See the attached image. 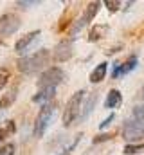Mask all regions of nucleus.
<instances>
[{"label": "nucleus", "instance_id": "15", "mask_svg": "<svg viewBox=\"0 0 144 155\" xmlns=\"http://www.w3.org/2000/svg\"><path fill=\"white\" fill-rule=\"evenodd\" d=\"M106 71H108V63H99L94 71H92V74H90V81L92 83H101L105 78H106Z\"/></svg>", "mask_w": 144, "mask_h": 155}, {"label": "nucleus", "instance_id": "20", "mask_svg": "<svg viewBox=\"0 0 144 155\" xmlns=\"http://www.w3.org/2000/svg\"><path fill=\"white\" fill-rule=\"evenodd\" d=\"M15 152H16V146L13 143H5L0 146V155H15Z\"/></svg>", "mask_w": 144, "mask_h": 155}, {"label": "nucleus", "instance_id": "4", "mask_svg": "<svg viewBox=\"0 0 144 155\" xmlns=\"http://www.w3.org/2000/svg\"><path fill=\"white\" fill-rule=\"evenodd\" d=\"M99 7H101V2H90L87 7H85V11H83V15L74 22V25H72V29H70V40L76 36V35H79L94 18H96V15L99 13Z\"/></svg>", "mask_w": 144, "mask_h": 155}, {"label": "nucleus", "instance_id": "3", "mask_svg": "<svg viewBox=\"0 0 144 155\" xmlns=\"http://www.w3.org/2000/svg\"><path fill=\"white\" fill-rule=\"evenodd\" d=\"M83 101H85V90H77L65 107L63 110V117H61V123L63 126H72L79 116H81V108H83Z\"/></svg>", "mask_w": 144, "mask_h": 155}, {"label": "nucleus", "instance_id": "17", "mask_svg": "<svg viewBox=\"0 0 144 155\" xmlns=\"http://www.w3.org/2000/svg\"><path fill=\"white\" fill-rule=\"evenodd\" d=\"M15 99H16V88H13V90L5 92V94L0 97V110H4V108H9V107L15 103Z\"/></svg>", "mask_w": 144, "mask_h": 155}, {"label": "nucleus", "instance_id": "12", "mask_svg": "<svg viewBox=\"0 0 144 155\" xmlns=\"http://www.w3.org/2000/svg\"><path fill=\"white\" fill-rule=\"evenodd\" d=\"M123 103V96H121V92L117 90V88H112L110 92H108L106 99H105V108H117L119 105Z\"/></svg>", "mask_w": 144, "mask_h": 155}, {"label": "nucleus", "instance_id": "1", "mask_svg": "<svg viewBox=\"0 0 144 155\" xmlns=\"http://www.w3.org/2000/svg\"><path fill=\"white\" fill-rule=\"evenodd\" d=\"M123 135L126 141H137V139L144 137V103L137 105L132 110L130 117L124 121Z\"/></svg>", "mask_w": 144, "mask_h": 155}, {"label": "nucleus", "instance_id": "8", "mask_svg": "<svg viewBox=\"0 0 144 155\" xmlns=\"http://www.w3.org/2000/svg\"><path fill=\"white\" fill-rule=\"evenodd\" d=\"M72 54H74V43H72V40H61L56 47H54V51H52V60L56 61V63H63V61H67V60H70Z\"/></svg>", "mask_w": 144, "mask_h": 155}, {"label": "nucleus", "instance_id": "5", "mask_svg": "<svg viewBox=\"0 0 144 155\" xmlns=\"http://www.w3.org/2000/svg\"><path fill=\"white\" fill-rule=\"evenodd\" d=\"M54 112H56V107H54L52 101L41 107L40 114L36 117L34 130H33L34 137H43V135H45V132H47V128H49V124H51V121H52V117H54Z\"/></svg>", "mask_w": 144, "mask_h": 155}, {"label": "nucleus", "instance_id": "11", "mask_svg": "<svg viewBox=\"0 0 144 155\" xmlns=\"http://www.w3.org/2000/svg\"><path fill=\"white\" fill-rule=\"evenodd\" d=\"M54 94H56V88H38V92L33 96V103H38L43 107V105L52 101Z\"/></svg>", "mask_w": 144, "mask_h": 155}, {"label": "nucleus", "instance_id": "10", "mask_svg": "<svg viewBox=\"0 0 144 155\" xmlns=\"http://www.w3.org/2000/svg\"><path fill=\"white\" fill-rule=\"evenodd\" d=\"M137 63H139L137 56L132 54L124 63H117V65H115V69H113V72H112V78H121V76H124V74H128V72H132V71L137 67Z\"/></svg>", "mask_w": 144, "mask_h": 155}, {"label": "nucleus", "instance_id": "19", "mask_svg": "<svg viewBox=\"0 0 144 155\" xmlns=\"http://www.w3.org/2000/svg\"><path fill=\"white\" fill-rule=\"evenodd\" d=\"M9 78H11V71L7 67H0V90L9 83Z\"/></svg>", "mask_w": 144, "mask_h": 155}, {"label": "nucleus", "instance_id": "2", "mask_svg": "<svg viewBox=\"0 0 144 155\" xmlns=\"http://www.w3.org/2000/svg\"><path fill=\"white\" fill-rule=\"evenodd\" d=\"M49 61H51L49 49H40L34 54L24 56L22 60H18V71L24 72V74H34L38 71H41Z\"/></svg>", "mask_w": 144, "mask_h": 155}, {"label": "nucleus", "instance_id": "23", "mask_svg": "<svg viewBox=\"0 0 144 155\" xmlns=\"http://www.w3.org/2000/svg\"><path fill=\"white\" fill-rule=\"evenodd\" d=\"M40 4V0H18L16 2V5H20V7H33V5H38Z\"/></svg>", "mask_w": 144, "mask_h": 155}, {"label": "nucleus", "instance_id": "21", "mask_svg": "<svg viewBox=\"0 0 144 155\" xmlns=\"http://www.w3.org/2000/svg\"><path fill=\"white\" fill-rule=\"evenodd\" d=\"M105 5L108 7V11H110V13H115V11H119V7L123 5V2H119V0H106V2H105Z\"/></svg>", "mask_w": 144, "mask_h": 155}, {"label": "nucleus", "instance_id": "16", "mask_svg": "<svg viewBox=\"0 0 144 155\" xmlns=\"http://www.w3.org/2000/svg\"><path fill=\"white\" fill-rule=\"evenodd\" d=\"M97 97H99V96H97V92L90 94L88 101H87V103L83 105V108H81V116H79V117H81V121H83V119H87V117L90 116V112L94 110V105L97 103Z\"/></svg>", "mask_w": 144, "mask_h": 155}, {"label": "nucleus", "instance_id": "9", "mask_svg": "<svg viewBox=\"0 0 144 155\" xmlns=\"http://www.w3.org/2000/svg\"><path fill=\"white\" fill-rule=\"evenodd\" d=\"M40 35H41L40 29H38V31H31V33H27L24 38H20L16 43H15V51H16L18 54H27L29 49L33 47V43L40 38Z\"/></svg>", "mask_w": 144, "mask_h": 155}, {"label": "nucleus", "instance_id": "22", "mask_svg": "<svg viewBox=\"0 0 144 155\" xmlns=\"http://www.w3.org/2000/svg\"><path fill=\"white\" fill-rule=\"evenodd\" d=\"M79 141H81V135H77V137H76V139L72 141L70 144H69V146H67V148H65V150H63L61 153H58V155H72V150H74V148L77 146V143H79Z\"/></svg>", "mask_w": 144, "mask_h": 155}, {"label": "nucleus", "instance_id": "14", "mask_svg": "<svg viewBox=\"0 0 144 155\" xmlns=\"http://www.w3.org/2000/svg\"><path fill=\"white\" fill-rule=\"evenodd\" d=\"M15 132H16V124H15V121L7 119V121L0 123V143L5 141L7 137H11Z\"/></svg>", "mask_w": 144, "mask_h": 155}, {"label": "nucleus", "instance_id": "13", "mask_svg": "<svg viewBox=\"0 0 144 155\" xmlns=\"http://www.w3.org/2000/svg\"><path fill=\"white\" fill-rule=\"evenodd\" d=\"M108 31H110V25L108 24H97L96 27H92V31L88 35V40L90 41H97V40L105 38L108 35Z\"/></svg>", "mask_w": 144, "mask_h": 155}, {"label": "nucleus", "instance_id": "25", "mask_svg": "<svg viewBox=\"0 0 144 155\" xmlns=\"http://www.w3.org/2000/svg\"><path fill=\"white\" fill-rule=\"evenodd\" d=\"M108 139H110V135H97V137L94 139V144H96V143H101V141H108Z\"/></svg>", "mask_w": 144, "mask_h": 155}, {"label": "nucleus", "instance_id": "26", "mask_svg": "<svg viewBox=\"0 0 144 155\" xmlns=\"http://www.w3.org/2000/svg\"><path fill=\"white\" fill-rule=\"evenodd\" d=\"M139 99H142L144 101V87L141 88V92H139Z\"/></svg>", "mask_w": 144, "mask_h": 155}, {"label": "nucleus", "instance_id": "6", "mask_svg": "<svg viewBox=\"0 0 144 155\" xmlns=\"http://www.w3.org/2000/svg\"><path fill=\"white\" fill-rule=\"evenodd\" d=\"M63 79H65L63 69H60V67H49V69H45L40 74L38 88H56Z\"/></svg>", "mask_w": 144, "mask_h": 155}, {"label": "nucleus", "instance_id": "7", "mask_svg": "<svg viewBox=\"0 0 144 155\" xmlns=\"http://www.w3.org/2000/svg\"><path fill=\"white\" fill-rule=\"evenodd\" d=\"M20 29V18L13 13L2 15L0 16V38L4 36H11Z\"/></svg>", "mask_w": 144, "mask_h": 155}, {"label": "nucleus", "instance_id": "24", "mask_svg": "<svg viewBox=\"0 0 144 155\" xmlns=\"http://www.w3.org/2000/svg\"><path fill=\"white\" fill-rule=\"evenodd\" d=\"M113 119H115V116H113V114H110V117H106V119H105V121H103V123L99 124V128H101V130L108 128V126L112 124V121H113Z\"/></svg>", "mask_w": 144, "mask_h": 155}, {"label": "nucleus", "instance_id": "18", "mask_svg": "<svg viewBox=\"0 0 144 155\" xmlns=\"http://www.w3.org/2000/svg\"><path fill=\"white\" fill-rule=\"evenodd\" d=\"M144 152V144H126L124 146V155H135V153H141Z\"/></svg>", "mask_w": 144, "mask_h": 155}]
</instances>
